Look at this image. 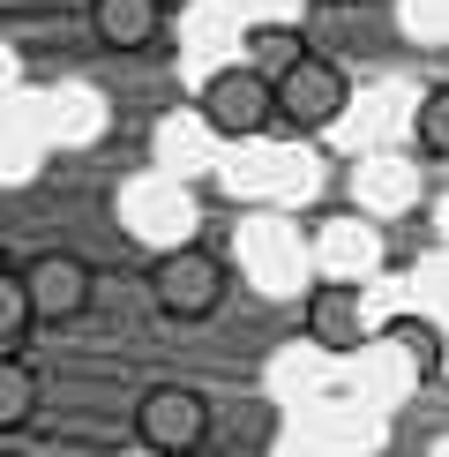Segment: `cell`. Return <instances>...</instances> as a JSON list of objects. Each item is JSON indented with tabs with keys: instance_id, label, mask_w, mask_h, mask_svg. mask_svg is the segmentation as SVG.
Returning a JSON list of instances; mask_svg holds the SVG:
<instances>
[{
	"instance_id": "cell-7",
	"label": "cell",
	"mask_w": 449,
	"mask_h": 457,
	"mask_svg": "<svg viewBox=\"0 0 449 457\" xmlns=\"http://www.w3.org/2000/svg\"><path fill=\"white\" fill-rule=\"evenodd\" d=\"M240 255H248V270H255L262 285H292L299 270H307V240H299L292 225H277V218L240 225Z\"/></svg>"
},
{
	"instance_id": "cell-4",
	"label": "cell",
	"mask_w": 449,
	"mask_h": 457,
	"mask_svg": "<svg viewBox=\"0 0 449 457\" xmlns=\"http://www.w3.org/2000/svg\"><path fill=\"white\" fill-rule=\"evenodd\" d=\"M202 120L217 128V136H262V120H270V83L248 68H217L210 83H202Z\"/></svg>"
},
{
	"instance_id": "cell-15",
	"label": "cell",
	"mask_w": 449,
	"mask_h": 457,
	"mask_svg": "<svg viewBox=\"0 0 449 457\" xmlns=\"http://www.w3.org/2000/svg\"><path fill=\"white\" fill-rule=\"evenodd\" d=\"M30 330V300H23V278L0 262V345H15V337Z\"/></svg>"
},
{
	"instance_id": "cell-12",
	"label": "cell",
	"mask_w": 449,
	"mask_h": 457,
	"mask_svg": "<svg viewBox=\"0 0 449 457\" xmlns=\"http://www.w3.org/2000/svg\"><path fill=\"white\" fill-rule=\"evenodd\" d=\"M412 195H420L412 165H397V158L360 165V203H367V211H412Z\"/></svg>"
},
{
	"instance_id": "cell-9",
	"label": "cell",
	"mask_w": 449,
	"mask_h": 457,
	"mask_svg": "<svg viewBox=\"0 0 449 457\" xmlns=\"http://www.w3.org/2000/svg\"><path fill=\"white\" fill-rule=\"evenodd\" d=\"M120 218L135 225L143 240H180V225H187L180 195H173V187H165V180H135V187H127V195H120Z\"/></svg>"
},
{
	"instance_id": "cell-2",
	"label": "cell",
	"mask_w": 449,
	"mask_h": 457,
	"mask_svg": "<svg viewBox=\"0 0 449 457\" xmlns=\"http://www.w3.org/2000/svg\"><path fill=\"white\" fill-rule=\"evenodd\" d=\"M135 435H143V450L150 457H195L202 450V435H210V405H202L195 390H150L143 405H135Z\"/></svg>"
},
{
	"instance_id": "cell-8",
	"label": "cell",
	"mask_w": 449,
	"mask_h": 457,
	"mask_svg": "<svg viewBox=\"0 0 449 457\" xmlns=\"http://www.w3.org/2000/svg\"><path fill=\"white\" fill-rule=\"evenodd\" d=\"M307 337H314L322 353H352V345H367L360 293H352V285H314V293H307Z\"/></svg>"
},
{
	"instance_id": "cell-1",
	"label": "cell",
	"mask_w": 449,
	"mask_h": 457,
	"mask_svg": "<svg viewBox=\"0 0 449 457\" xmlns=\"http://www.w3.org/2000/svg\"><path fill=\"white\" fill-rule=\"evenodd\" d=\"M150 293L173 322H210L224 300V262L202 255V247H165L158 270H150Z\"/></svg>"
},
{
	"instance_id": "cell-14",
	"label": "cell",
	"mask_w": 449,
	"mask_h": 457,
	"mask_svg": "<svg viewBox=\"0 0 449 457\" xmlns=\"http://www.w3.org/2000/svg\"><path fill=\"white\" fill-rule=\"evenodd\" d=\"M412 136H420V150H427L435 165L449 158V90H442V83L420 98V112H412Z\"/></svg>"
},
{
	"instance_id": "cell-17",
	"label": "cell",
	"mask_w": 449,
	"mask_h": 457,
	"mask_svg": "<svg viewBox=\"0 0 449 457\" xmlns=\"http://www.w3.org/2000/svg\"><path fill=\"white\" fill-rule=\"evenodd\" d=\"M0 457H23V450H0Z\"/></svg>"
},
{
	"instance_id": "cell-5",
	"label": "cell",
	"mask_w": 449,
	"mask_h": 457,
	"mask_svg": "<svg viewBox=\"0 0 449 457\" xmlns=\"http://www.w3.org/2000/svg\"><path fill=\"white\" fill-rule=\"evenodd\" d=\"M307 262L322 270V285H360V278H374V262H382V240H374L367 218H330L322 233L307 240Z\"/></svg>"
},
{
	"instance_id": "cell-6",
	"label": "cell",
	"mask_w": 449,
	"mask_h": 457,
	"mask_svg": "<svg viewBox=\"0 0 449 457\" xmlns=\"http://www.w3.org/2000/svg\"><path fill=\"white\" fill-rule=\"evenodd\" d=\"M15 278H23L30 322H68V315L90 308V262H75V255H37L30 270H15Z\"/></svg>"
},
{
	"instance_id": "cell-3",
	"label": "cell",
	"mask_w": 449,
	"mask_h": 457,
	"mask_svg": "<svg viewBox=\"0 0 449 457\" xmlns=\"http://www.w3.org/2000/svg\"><path fill=\"white\" fill-rule=\"evenodd\" d=\"M270 112H285L292 128H330L337 112H345V75L307 53V61H292V68L270 83Z\"/></svg>"
},
{
	"instance_id": "cell-13",
	"label": "cell",
	"mask_w": 449,
	"mask_h": 457,
	"mask_svg": "<svg viewBox=\"0 0 449 457\" xmlns=\"http://www.w3.org/2000/svg\"><path fill=\"white\" fill-rule=\"evenodd\" d=\"M37 412V375L23 360H0V428H23Z\"/></svg>"
},
{
	"instance_id": "cell-10",
	"label": "cell",
	"mask_w": 449,
	"mask_h": 457,
	"mask_svg": "<svg viewBox=\"0 0 449 457\" xmlns=\"http://www.w3.org/2000/svg\"><path fill=\"white\" fill-rule=\"evenodd\" d=\"M90 23L112 53H143L158 37V0H90Z\"/></svg>"
},
{
	"instance_id": "cell-11",
	"label": "cell",
	"mask_w": 449,
	"mask_h": 457,
	"mask_svg": "<svg viewBox=\"0 0 449 457\" xmlns=\"http://www.w3.org/2000/svg\"><path fill=\"white\" fill-rule=\"evenodd\" d=\"M292 61H307V37H299L292 23H255V30H248V46H240V68L262 75V83H277Z\"/></svg>"
},
{
	"instance_id": "cell-16",
	"label": "cell",
	"mask_w": 449,
	"mask_h": 457,
	"mask_svg": "<svg viewBox=\"0 0 449 457\" xmlns=\"http://www.w3.org/2000/svg\"><path fill=\"white\" fill-rule=\"evenodd\" d=\"M8 83H15V53L0 46V90H8Z\"/></svg>"
}]
</instances>
